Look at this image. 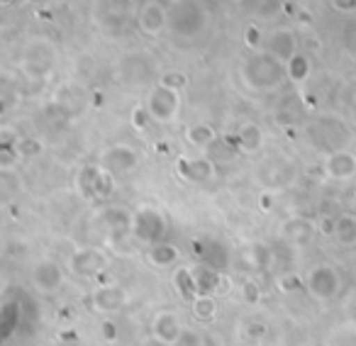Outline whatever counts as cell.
<instances>
[{"mask_svg": "<svg viewBox=\"0 0 356 346\" xmlns=\"http://www.w3.org/2000/svg\"><path fill=\"white\" fill-rule=\"evenodd\" d=\"M242 79L252 90H273L283 83L286 79V64L273 59L271 54H254L244 61L242 66Z\"/></svg>", "mask_w": 356, "mask_h": 346, "instance_id": "1", "label": "cell"}, {"mask_svg": "<svg viewBox=\"0 0 356 346\" xmlns=\"http://www.w3.org/2000/svg\"><path fill=\"white\" fill-rule=\"evenodd\" d=\"M208 13L195 0H184V3H173L168 8V30L181 40H193L203 35L208 27Z\"/></svg>", "mask_w": 356, "mask_h": 346, "instance_id": "2", "label": "cell"}, {"mask_svg": "<svg viewBox=\"0 0 356 346\" xmlns=\"http://www.w3.org/2000/svg\"><path fill=\"white\" fill-rule=\"evenodd\" d=\"M132 237L139 239L142 244H154L163 242L166 237V217L159 208L154 205H142L132 217Z\"/></svg>", "mask_w": 356, "mask_h": 346, "instance_id": "3", "label": "cell"}, {"mask_svg": "<svg viewBox=\"0 0 356 346\" xmlns=\"http://www.w3.org/2000/svg\"><path fill=\"white\" fill-rule=\"evenodd\" d=\"M147 113L152 115L154 122L166 124L173 122L178 117V110H181V93L173 88H166V85L156 83L147 95Z\"/></svg>", "mask_w": 356, "mask_h": 346, "instance_id": "4", "label": "cell"}, {"mask_svg": "<svg viewBox=\"0 0 356 346\" xmlns=\"http://www.w3.org/2000/svg\"><path fill=\"white\" fill-rule=\"evenodd\" d=\"M88 305L95 315L113 317L129 305V295L122 286H118V283H100V286H95L93 290H90Z\"/></svg>", "mask_w": 356, "mask_h": 346, "instance_id": "5", "label": "cell"}, {"mask_svg": "<svg viewBox=\"0 0 356 346\" xmlns=\"http://www.w3.org/2000/svg\"><path fill=\"white\" fill-rule=\"evenodd\" d=\"M113 173L100 163H88L79 171V190L90 200H105L113 195Z\"/></svg>", "mask_w": 356, "mask_h": 346, "instance_id": "6", "label": "cell"}, {"mask_svg": "<svg viewBox=\"0 0 356 346\" xmlns=\"http://www.w3.org/2000/svg\"><path fill=\"white\" fill-rule=\"evenodd\" d=\"M339 288H341L339 273H337V268L330 266V263H317V266H312V271L307 273V278H305V290L320 302H327V300H332V297H337L339 295Z\"/></svg>", "mask_w": 356, "mask_h": 346, "instance_id": "7", "label": "cell"}, {"mask_svg": "<svg viewBox=\"0 0 356 346\" xmlns=\"http://www.w3.org/2000/svg\"><path fill=\"white\" fill-rule=\"evenodd\" d=\"M108 266H110L108 254L93 247L79 249V252H74L69 256V271L74 273V276H83V278L98 276V273H103Z\"/></svg>", "mask_w": 356, "mask_h": 346, "instance_id": "8", "label": "cell"}, {"mask_svg": "<svg viewBox=\"0 0 356 346\" xmlns=\"http://www.w3.org/2000/svg\"><path fill=\"white\" fill-rule=\"evenodd\" d=\"M32 286L42 295H51L64 286V268L54 258H42L32 268Z\"/></svg>", "mask_w": 356, "mask_h": 346, "instance_id": "9", "label": "cell"}, {"mask_svg": "<svg viewBox=\"0 0 356 346\" xmlns=\"http://www.w3.org/2000/svg\"><path fill=\"white\" fill-rule=\"evenodd\" d=\"M137 163H139V154L129 144H113L100 156V166L108 168L113 176H122V173L134 171Z\"/></svg>", "mask_w": 356, "mask_h": 346, "instance_id": "10", "label": "cell"}, {"mask_svg": "<svg viewBox=\"0 0 356 346\" xmlns=\"http://www.w3.org/2000/svg\"><path fill=\"white\" fill-rule=\"evenodd\" d=\"M266 51L278 59L281 64H288L293 56L298 54V35L293 27H276V30L268 32L266 37Z\"/></svg>", "mask_w": 356, "mask_h": 346, "instance_id": "11", "label": "cell"}, {"mask_svg": "<svg viewBox=\"0 0 356 346\" xmlns=\"http://www.w3.org/2000/svg\"><path fill=\"white\" fill-rule=\"evenodd\" d=\"M176 171L188 183H208L218 176V168L208 156H181L176 163Z\"/></svg>", "mask_w": 356, "mask_h": 346, "instance_id": "12", "label": "cell"}, {"mask_svg": "<svg viewBox=\"0 0 356 346\" xmlns=\"http://www.w3.org/2000/svg\"><path fill=\"white\" fill-rule=\"evenodd\" d=\"M193 278H195V290L198 295H218V293H227L229 290V278L222 271L208 266V263H198L193 268Z\"/></svg>", "mask_w": 356, "mask_h": 346, "instance_id": "13", "label": "cell"}, {"mask_svg": "<svg viewBox=\"0 0 356 346\" xmlns=\"http://www.w3.org/2000/svg\"><path fill=\"white\" fill-rule=\"evenodd\" d=\"M327 179L332 181H351L356 176V154L349 149H339L334 154H327L325 163H322Z\"/></svg>", "mask_w": 356, "mask_h": 346, "instance_id": "14", "label": "cell"}, {"mask_svg": "<svg viewBox=\"0 0 356 346\" xmlns=\"http://www.w3.org/2000/svg\"><path fill=\"white\" fill-rule=\"evenodd\" d=\"M137 25L147 37L161 35L163 27H168V10H163L159 0H147V3L139 8Z\"/></svg>", "mask_w": 356, "mask_h": 346, "instance_id": "15", "label": "cell"}, {"mask_svg": "<svg viewBox=\"0 0 356 346\" xmlns=\"http://www.w3.org/2000/svg\"><path fill=\"white\" fill-rule=\"evenodd\" d=\"M186 327L181 324V317L173 310H159L152 317V336L166 341V344H176L178 336L184 334Z\"/></svg>", "mask_w": 356, "mask_h": 346, "instance_id": "16", "label": "cell"}, {"mask_svg": "<svg viewBox=\"0 0 356 346\" xmlns=\"http://www.w3.org/2000/svg\"><path fill=\"white\" fill-rule=\"evenodd\" d=\"M317 232V224H312L305 217H291L281 224V239L288 247H305L312 242Z\"/></svg>", "mask_w": 356, "mask_h": 346, "instance_id": "17", "label": "cell"}, {"mask_svg": "<svg viewBox=\"0 0 356 346\" xmlns=\"http://www.w3.org/2000/svg\"><path fill=\"white\" fill-rule=\"evenodd\" d=\"M178 256H181V252H178V247L171 242H159V244H154V247H149V252H147V261L156 268H171L173 263L178 261Z\"/></svg>", "mask_w": 356, "mask_h": 346, "instance_id": "18", "label": "cell"}, {"mask_svg": "<svg viewBox=\"0 0 356 346\" xmlns=\"http://www.w3.org/2000/svg\"><path fill=\"white\" fill-rule=\"evenodd\" d=\"M237 142H239V151L244 154H254L264 147V132L259 124L254 122H244L237 129Z\"/></svg>", "mask_w": 356, "mask_h": 346, "instance_id": "19", "label": "cell"}, {"mask_svg": "<svg viewBox=\"0 0 356 346\" xmlns=\"http://www.w3.org/2000/svg\"><path fill=\"white\" fill-rule=\"evenodd\" d=\"M22 307L17 300H6L0 307V331H3V339H10L13 331L20 327Z\"/></svg>", "mask_w": 356, "mask_h": 346, "instance_id": "20", "label": "cell"}, {"mask_svg": "<svg viewBox=\"0 0 356 346\" xmlns=\"http://www.w3.org/2000/svg\"><path fill=\"white\" fill-rule=\"evenodd\" d=\"M244 258H247L249 266L257 268V271H268L273 263V252H271V247H266V244L254 242L244 249Z\"/></svg>", "mask_w": 356, "mask_h": 346, "instance_id": "21", "label": "cell"}, {"mask_svg": "<svg viewBox=\"0 0 356 346\" xmlns=\"http://www.w3.org/2000/svg\"><path fill=\"white\" fill-rule=\"evenodd\" d=\"M173 288L178 290V295L184 297V300L193 302L198 297V290H195V278H193V268H178L173 273Z\"/></svg>", "mask_w": 356, "mask_h": 346, "instance_id": "22", "label": "cell"}, {"mask_svg": "<svg viewBox=\"0 0 356 346\" xmlns=\"http://www.w3.org/2000/svg\"><path fill=\"white\" fill-rule=\"evenodd\" d=\"M186 139H188V144H193V147L208 149L210 144H215L218 132H215V127H210V124L200 122V124H193V127L186 129Z\"/></svg>", "mask_w": 356, "mask_h": 346, "instance_id": "23", "label": "cell"}, {"mask_svg": "<svg viewBox=\"0 0 356 346\" xmlns=\"http://www.w3.org/2000/svg\"><path fill=\"white\" fill-rule=\"evenodd\" d=\"M191 310H193V317L198 322H213L218 317V300L213 295H198L193 302H191Z\"/></svg>", "mask_w": 356, "mask_h": 346, "instance_id": "24", "label": "cell"}, {"mask_svg": "<svg viewBox=\"0 0 356 346\" xmlns=\"http://www.w3.org/2000/svg\"><path fill=\"white\" fill-rule=\"evenodd\" d=\"M173 346H220V339L213 331H198V329H184Z\"/></svg>", "mask_w": 356, "mask_h": 346, "instance_id": "25", "label": "cell"}, {"mask_svg": "<svg viewBox=\"0 0 356 346\" xmlns=\"http://www.w3.org/2000/svg\"><path fill=\"white\" fill-rule=\"evenodd\" d=\"M337 242L351 247L356 244V215H341L337 217V232H334Z\"/></svg>", "mask_w": 356, "mask_h": 346, "instance_id": "26", "label": "cell"}, {"mask_svg": "<svg viewBox=\"0 0 356 346\" xmlns=\"http://www.w3.org/2000/svg\"><path fill=\"white\" fill-rule=\"evenodd\" d=\"M286 76L293 83H305L307 76H310V59L305 54H296L286 64Z\"/></svg>", "mask_w": 356, "mask_h": 346, "instance_id": "27", "label": "cell"}, {"mask_svg": "<svg viewBox=\"0 0 356 346\" xmlns=\"http://www.w3.org/2000/svg\"><path fill=\"white\" fill-rule=\"evenodd\" d=\"M17 151H20L22 158L37 156V154H42V142L35 137H20L17 139Z\"/></svg>", "mask_w": 356, "mask_h": 346, "instance_id": "28", "label": "cell"}, {"mask_svg": "<svg viewBox=\"0 0 356 346\" xmlns=\"http://www.w3.org/2000/svg\"><path fill=\"white\" fill-rule=\"evenodd\" d=\"M20 151H17V144H0V166L13 168L20 161Z\"/></svg>", "mask_w": 356, "mask_h": 346, "instance_id": "29", "label": "cell"}, {"mask_svg": "<svg viewBox=\"0 0 356 346\" xmlns=\"http://www.w3.org/2000/svg\"><path fill=\"white\" fill-rule=\"evenodd\" d=\"M159 83L166 85V88L181 90L184 85H188V76H186L184 71H166V74L161 76V81H159Z\"/></svg>", "mask_w": 356, "mask_h": 346, "instance_id": "30", "label": "cell"}, {"mask_svg": "<svg viewBox=\"0 0 356 346\" xmlns=\"http://www.w3.org/2000/svg\"><path fill=\"white\" fill-rule=\"evenodd\" d=\"M100 336H103L105 344H115V341L120 339V327L113 317H105V320L100 322Z\"/></svg>", "mask_w": 356, "mask_h": 346, "instance_id": "31", "label": "cell"}, {"mask_svg": "<svg viewBox=\"0 0 356 346\" xmlns=\"http://www.w3.org/2000/svg\"><path fill=\"white\" fill-rule=\"evenodd\" d=\"M239 293H242V300L247 302V305H257V302L261 300V288H259V283L252 281V278L242 283V290Z\"/></svg>", "mask_w": 356, "mask_h": 346, "instance_id": "32", "label": "cell"}, {"mask_svg": "<svg viewBox=\"0 0 356 346\" xmlns=\"http://www.w3.org/2000/svg\"><path fill=\"white\" fill-rule=\"evenodd\" d=\"M278 290H283V293H296V290H302V281H300V276H296V273H283V276L278 278Z\"/></svg>", "mask_w": 356, "mask_h": 346, "instance_id": "33", "label": "cell"}, {"mask_svg": "<svg viewBox=\"0 0 356 346\" xmlns=\"http://www.w3.org/2000/svg\"><path fill=\"white\" fill-rule=\"evenodd\" d=\"M149 122H154L152 115L147 113V108H134L132 110V127L139 129V132H144V129L149 127Z\"/></svg>", "mask_w": 356, "mask_h": 346, "instance_id": "34", "label": "cell"}, {"mask_svg": "<svg viewBox=\"0 0 356 346\" xmlns=\"http://www.w3.org/2000/svg\"><path fill=\"white\" fill-rule=\"evenodd\" d=\"M244 42H247V47H252V49H257V47H261V30L259 27H247V32H244Z\"/></svg>", "mask_w": 356, "mask_h": 346, "instance_id": "35", "label": "cell"}, {"mask_svg": "<svg viewBox=\"0 0 356 346\" xmlns=\"http://www.w3.org/2000/svg\"><path fill=\"white\" fill-rule=\"evenodd\" d=\"M317 229H320L325 237H332V234L337 232V220H332V217H322L320 220V224H317Z\"/></svg>", "mask_w": 356, "mask_h": 346, "instance_id": "36", "label": "cell"}, {"mask_svg": "<svg viewBox=\"0 0 356 346\" xmlns=\"http://www.w3.org/2000/svg\"><path fill=\"white\" fill-rule=\"evenodd\" d=\"M337 13H354L356 10V0H332Z\"/></svg>", "mask_w": 356, "mask_h": 346, "instance_id": "37", "label": "cell"}, {"mask_svg": "<svg viewBox=\"0 0 356 346\" xmlns=\"http://www.w3.org/2000/svg\"><path fill=\"white\" fill-rule=\"evenodd\" d=\"M271 208H273V193H264L261 195V210L264 213H268Z\"/></svg>", "mask_w": 356, "mask_h": 346, "instance_id": "38", "label": "cell"}, {"mask_svg": "<svg viewBox=\"0 0 356 346\" xmlns=\"http://www.w3.org/2000/svg\"><path fill=\"white\" fill-rule=\"evenodd\" d=\"M142 346H173V344H166V341L156 339V336H149V339L142 341Z\"/></svg>", "mask_w": 356, "mask_h": 346, "instance_id": "39", "label": "cell"}, {"mask_svg": "<svg viewBox=\"0 0 356 346\" xmlns=\"http://www.w3.org/2000/svg\"><path fill=\"white\" fill-rule=\"evenodd\" d=\"M283 13H286V15H296L298 6L293 3V0H286V3H283Z\"/></svg>", "mask_w": 356, "mask_h": 346, "instance_id": "40", "label": "cell"}, {"mask_svg": "<svg viewBox=\"0 0 356 346\" xmlns=\"http://www.w3.org/2000/svg\"><path fill=\"white\" fill-rule=\"evenodd\" d=\"M349 115H351V120L356 122V95H354V100H351V105H349Z\"/></svg>", "mask_w": 356, "mask_h": 346, "instance_id": "41", "label": "cell"}, {"mask_svg": "<svg viewBox=\"0 0 356 346\" xmlns=\"http://www.w3.org/2000/svg\"><path fill=\"white\" fill-rule=\"evenodd\" d=\"M27 3H35V6H47L49 0H27Z\"/></svg>", "mask_w": 356, "mask_h": 346, "instance_id": "42", "label": "cell"}, {"mask_svg": "<svg viewBox=\"0 0 356 346\" xmlns=\"http://www.w3.org/2000/svg\"><path fill=\"white\" fill-rule=\"evenodd\" d=\"M0 3H3V6H10V3H13V0H0Z\"/></svg>", "mask_w": 356, "mask_h": 346, "instance_id": "43", "label": "cell"}, {"mask_svg": "<svg viewBox=\"0 0 356 346\" xmlns=\"http://www.w3.org/2000/svg\"><path fill=\"white\" fill-rule=\"evenodd\" d=\"M173 3H184V0H173Z\"/></svg>", "mask_w": 356, "mask_h": 346, "instance_id": "44", "label": "cell"}, {"mask_svg": "<svg viewBox=\"0 0 356 346\" xmlns=\"http://www.w3.org/2000/svg\"><path fill=\"white\" fill-rule=\"evenodd\" d=\"M234 3H242V0H234Z\"/></svg>", "mask_w": 356, "mask_h": 346, "instance_id": "45", "label": "cell"}]
</instances>
